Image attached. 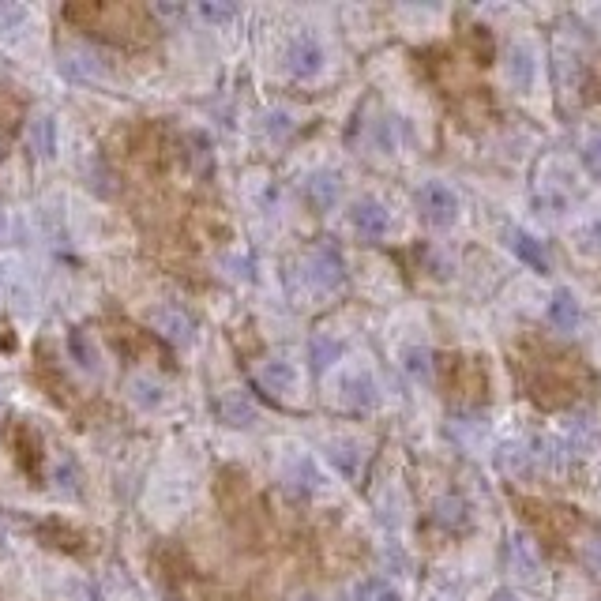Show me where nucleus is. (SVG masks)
<instances>
[{"label":"nucleus","mask_w":601,"mask_h":601,"mask_svg":"<svg viewBox=\"0 0 601 601\" xmlns=\"http://www.w3.org/2000/svg\"><path fill=\"white\" fill-rule=\"evenodd\" d=\"M64 19H72L76 27L98 34L106 42H117V46H143L155 34L147 12L132 8V4H72V8H64Z\"/></svg>","instance_id":"nucleus-1"},{"label":"nucleus","mask_w":601,"mask_h":601,"mask_svg":"<svg viewBox=\"0 0 601 601\" xmlns=\"http://www.w3.org/2000/svg\"><path fill=\"white\" fill-rule=\"evenodd\" d=\"M511 568L519 579H538L541 575V560L526 538H511Z\"/></svg>","instance_id":"nucleus-18"},{"label":"nucleus","mask_w":601,"mask_h":601,"mask_svg":"<svg viewBox=\"0 0 601 601\" xmlns=\"http://www.w3.org/2000/svg\"><path fill=\"white\" fill-rule=\"evenodd\" d=\"M31 143H34V151H42L46 158L57 151V139H53V121H49V117H38V121H34Z\"/></svg>","instance_id":"nucleus-24"},{"label":"nucleus","mask_w":601,"mask_h":601,"mask_svg":"<svg viewBox=\"0 0 601 601\" xmlns=\"http://www.w3.org/2000/svg\"><path fill=\"white\" fill-rule=\"evenodd\" d=\"M305 282L312 293H335L346 282V263H342L339 248L335 245H316L305 256Z\"/></svg>","instance_id":"nucleus-2"},{"label":"nucleus","mask_w":601,"mask_h":601,"mask_svg":"<svg viewBox=\"0 0 601 601\" xmlns=\"http://www.w3.org/2000/svg\"><path fill=\"white\" fill-rule=\"evenodd\" d=\"M402 372L414 380V384H429L432 380V354L425 346H406L402 350Z\"/></svg>","instance_id":"nucleus-17"},{"label":"nucleus","mask_w":601,"mask_h":601,"mask_svg":"<svg viewBox=\"0 0 601 601\" xmlns=\"http://www.w3.org/2000/svg\"><path fill=\"white\" fill-rule=\"evenodd\" d=\"M504 72H508V83L515 91H530L534 79H538V53L530 42H511L508 53H504Z\"/></svg>","instance_id":"nucleus-5"},{"label":"nucleus","mask_w":601,"mask_h":601,"mask_svg":"<svg viewBox=\"0 0 601 601\" xmlns=\"http://www.w3.org/2000/svg\"><path fill=\"white\" fill-rule=\"evenodd\" d=\"M297 601H324V598H297Z\"/></svg>","instance_id":"nucleus-31"},{"label":"nucleus","mask_w":601,"mask_h":601,"mask_svg":"<svg viewBox=\"0 0 601 601\" xmlns=\"http://www.w3.org/2000/svg\"><path fill=\"white\" fill-rule=\"evenodd\" d=\"M4 155H8V143H4V139H0V162H4Z\"/></svg>","instance_id":"nucleus-30"},{"label":"nucleus","mask_w":601,"mask_h":601,"mask_svg":"<svg viewBox=\"0 0 601 601\" xmlns=\"http://www.w3.org/2000/svg\"><path fill=\"white\" fill-rule=\"evenodd\" d=\"M357 601H399V590L387 579H365L357 586Z\"/></svg>","instance_id":"nucleus-22"},{"label":"nucleus","mask_w":601,"mask_h":601,"mask_svg":"<svg viewBox=\"0 0 601 601\" xmlns=\"http://www.w3.org/2000/svg\"><path fill=\"white\" fill-rule=\"evenodd\" d=\"M305 192H309V200L316 211H331L335 203H339L342 196V177L331 170H320L309 177V185H305Z\"/></svg>","instance_id":"nucleus-10"},{"label":"nucleus","mask_w":601,"mask_h":601,"mask_svg":"<svg viewBox=\"0 0 601 601\" xmlns=\"http://www.w3.org/2000/svg\"><path fill=\"white\" fill-rule=\"evenodd\" d=\"M218 414H222V421H230V425H237V429H245V425L256 421V406H252L241 391H226V395L218 399Z\"/></svg>","instance_id":"nucleus-14"},{"label":"nucleus","mask_w":601,"mask_h":601,"mask_svg":"<svg viewBox=\"0 0 601 601\" xmlns=\"http://www.w3.org/2000/svg\"><path fill=\"white\" fill-rule=\"evenodd\" d=\"M151 324H155V331L162 335V339L177 342V346L192 342V320H188V312L173 309V305H162V309H155Z\"/></svg>","instance_id":"nucleus-7"},{"label":"nucleus","mask_w":601,"mask_h":601,"mask_svg":"<svg viewBox=\"0 0 601 601\" xmlns=\"http://www.w3.org/2000/svg\"><path fill=\"white\" fill-rule=\"evenodd\" d=\"M339 391H342V402H346L350 410H372L376 399H380V391H376V384H372V376H365V372L346 376Z\"/></svg>","instance_id":"nucleus-11"},{"label":"nucleus","mask_w":601,"mask_h":601,"mask_svg":"<svg viewBox=\"0 0 601 601\" xmlns=\"http://www.w3.org/2000/svg\"><path fill=\"white\" fill-rule=\"evenodd\" d=\"M350 226H354L365 241H380V237L391 230V211H387L380 200L365 196V200H357L354 207H350Z\"/></svg>","instance_id":"nucleus-6"},{"label":"nucleus","mask_w":601,"mask_h":601,"mask_svg":"<svg viewBox=\"0 0 601 601\" xmlns=\"http://www.w3.org/2000/svg\"><path fill=\"white\" fill-rule=\"evenodd\" d=\"M128 399L143 406V410H155L158 402H162V387L151 380V376H132L128 380Z\"/></svg>","instance_id":"nucleus-20"},{"label":"nucleus","mask_w":601,"mask_h":601,"mask_svg":"<svg viewBox=\"0 0 601 601\" xmlns=\"http://www.w3.org/2000/svg\"><path fill=\"white\" fill-rule=\"evenodd\" d=\"M331 463L342 470V478H357V470H361V451L354 444H331Z\"/></svg>","instance_id":"nucleus-21"},{"label":"nucleus","mask_w":601,"mask_h":601,"mask_svg":"<svg viewBox=\"0 0 601 601\" xmlns=\"http://www.w3.org/2000/svg\"><path fill=\"white\" fill-rule=\"evenodd\" d=\"M493 601H519V598H515V594H511V590H496V594H493Z\"/></svg>","instance_id":"nucleus-29"},{"label":"nucleus","mask_w":601,"mask_h":601,"mask_svg":"<svg viewBox=\"0 0 601 601\" xmlns=\"http://www.w3.org/2000/svg\"><path fill=\"white\" fill-rule=\"evenodd\" d=\"M432 523L440 526V530H451V534L466 530V523H470L466 500H459V496H440L436 508H432Z\"/></svg>","instance_id":"nucleus-12"},{"label":"nucleus","mask_w":601,"mask_h":601,"mask_svg":"<svg viewBox=\"0 0 601 601\" xmlns=\"http://www.w3.org/2000/svg\"><path fill=\"white\" fill-rule=\"evenodd\" d=\"M68 357L76 361V369L98 372V346H94V339L83 331V327L68 331Z\"/></svg>","instance_id":"nucleus-15"},{"label":"nucleus","mask_w":601,"mask_h":601,"mask_svg":"<svg viewBox=\"0 0 601 601\" xmlns=\"http://www.w3.org/2000/svg\"><path fill=\"white\" fill-rule=\"evenodd\" d=\"M316 485H320V478H316V470H312L309 459H293V466L286 470V489H290V493L309 496Z\"/></svg>","instance_id":"nucleus-19"},{"label":"nucleus","mask_w":601,"mask_h":601,"mask_svg":"<svg viewBox=\"0 0 601 601\" xmlns=\"http://www.w3.org/2000/svg\"><path fill=\"white\" fill-rule=\"evenodd\" d=\"M586 237H594V245H590V248H601V222H594V226L586 230Z\"/></svg>","instance_id":"nucleus-28"},{"label":"nucleus","mask_w":601,"mask_h":601,"mask_svg":"<svg viewBox=\"0 0 601 601\" xmlns=\"http://www.w3.org/2000/svg\"><path fill=\"white\" fill-rule=\"evenodd\" d=\"M12 447H16V463L27 470V474H38V451H42V440L38 432L27 429L23 421L12 425Z\"/></svg>","instance_id":"nucleus-13"},{"label":"nucleus","mask_w":601,"mask_h":601,"mask_svg":"<svg viewBox=\"0 0 601 601\" xmlns=\"http://www.w3.org/2000/svg\"><path fill=\"white\" fill-rule=\"evenodd\" d=\"M583 320V309H579V301H575V293L571 290H556L553 301H549V324L560 331V335H571L575 327Z\"/></svg>","instance_id":"nucleus-9"},{"label":"nucleus","mask_w":601,"mask_h":601,"mask_svg":"<svg viewBox=\"0 0 601 601\" xmlns=\"http://www.w3.org/2000/svg\"><path fill=\"white\" fill-rule=\"evenodd\" d=\"M256 384L263 391H271V395H290L293 387H297V369H293L290 361H263L260 369H256Z\"/></svg>","instance_id":"nucleus-8"},{"label":"nucleus","mask_w":601,"mask_h":601,"mask_svg":"<svg viewBox=\"0 0 601 601\" xmlns=\"http://www.w3.org/2000/svg\"><path fill=\"white\" fill-rule=\"evenodd\" d=\"M200 16L211 19V23H230L237 16V8L233 4H200Z\"/></svg>","instance_id":"nucleus-25"},{"label":"nucleus","mask_w":601,"mask_h":601,"mask_svg":"<svg viewBox=\"0 0 601 601\" xmlns=\"http://www.w3.org/2000/svg\"><path fill=\"white\" fill-rule=\"evenodd\" d=\"M267 132L275 139H282L286 132H293V117L290 113H271V117H267Z\"/></svg>","instance_id":"nucleus-26"},{"label":"nucleus","mask_w":601,"mask_h":601,"mask_svg":"<svg viewBox=\"0 0 601 601\" xmlns=\"http://www.w3.org/2000/svg\"><path fill=\"white\" fill-rule=\"evenodd\" d=\"M324 61H327L324 46L312 34H297L290 46H286V72L293 79H316L324 72Z\"/></svg>","instance_id":"nucleus-4"},{"label":"nucleus","mask_w":601,"mask_h":601,"mask_svg":"<svg viewBox=\"0 0 601 601\" xmlns=\"http://www.w3.org/2000/svg\"><path fill=\"white\" fill-rule=\"evenodd\" d=\"M309 350H312V365H316V369H327V365H331V361H339V354H342L339 342L327 339V335H316Z\"/></svg>","instance_id":"nucleus-23"},{"label":"nucleus","mask_w":601,"mask_h":601,"mask_svg":"<svg viewBox=\"0 0 601 601\" xmlns=\"http://www.w3.org/2000/svg\"><path fill=\"white\" fill-rule=\"evenodd\" d=\"M417 211H421V218L429 226L444 230V226H451L459 218V196L444 181H425V185L417 188Z\"/></svg>","instance_id":"nucleus-3"},{"label":"nucleus","mask_w":601,"mask_h":601,"mask_svg":"<svg viewBox=\"0 0 601 601\" xmlns=\"http://www.w3.org/2000/svg\"><path fill=\"white\" fill-rule=\"evenodd\" d=\"M511 248H515V256L530 267V271H538V275H549V260H545V248L541 241H534L530 233H511Z\"/></svg>","instance_id":"nucleus-16"},{"label":"nucleus","mask_w":601,"mask_h":601,"mask_svg":"<svg viewBox=\"0 0 601 601\" xmlns=\"http://www.w3.org/2000/svg\"><path fill=\"white\" fill-rule=\"evenodd\" d=\"M583 158H586V166H590V170H601V132H594V136L586 139Z\"/></svg>","instance_id":"nucleus-27"}]
</instances>
